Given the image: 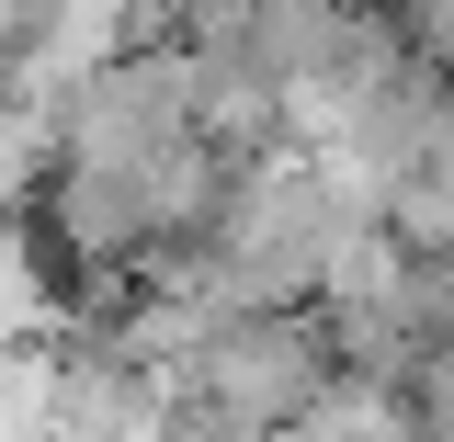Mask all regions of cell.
I'll list each match as a JSON object with an SVG mask.
<instances>
[{
  "label": "cell",
  "mask_w": 454,
  "mask_h": 442,
  "mask_svg": "<svg viewBox=\"0 0 454 442\" xmlns=\"http://www.w3.org/2000/svg\"><path fill=\"white\" fill-rule=\"evenodd\" d=\"M46 318H57V273L35 250V227L0 205V340H46Z\"/></svg>",
  "instance_id": "obj_2"
},
{
  "label": "cell",
  "mask_w": 454,
  "mask_h": 442,
  "mask_svg": "<svg viewBox=\"0 0 454 442\" xmlns=\"http://www.w3.org/2000/svg\"><path fill=\"white\" fill-rule=\"evenodd\" d=\"M330 375H340V352L318 330V306H239V318H205V330L182 340V363L160 375V420L284 442L330 397Z\"/></svg>",
  "instance_id": "obj_1"
},
{
  "label": "cell",
  "mask_w": 454,
  "mask_h": 442,
  "mask_svg": "<svg viewBox=\"0 0 454 442\" xmlns=\"http://www.w3.org/2000/svg\"><path fill=\"white\" fill-rule=\"evenodd\" d=\"M397 408H409V442H454V352H432V363L397 386Z\"/></svg>",
  "instance_id": "obj_3"
}]
</instances>
